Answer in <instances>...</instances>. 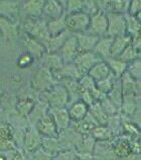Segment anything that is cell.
<instances>
[{
    "mask_svg": "<svg viewBox=\"0 0 141 160\" xmlns=\"http://www.w3.org/2000/svg\"><path fill=\"white\" fill-rule=\"evenodd\" d=\"M79 54V48L76 36H70L69 39L65 42L63 47L61 48V58L63 60L64 64H69V63L74 62L75 58Z\"/></svg>",
    "mask_w": 141,
    "mask_h": 160,
    "instance_id": "obj_9",
    "label": "cell"
},
{
    "mask_svg": "<svg viewBox=\"0 0 141 160\" xmlns=\"http://www.w3.org/2000/svg\"><path fill=\"white\" fill-rule=\"evenodd\" d=\"M49 112H51L52 121L57 127L61 129H65L68 127L70 123V117L68 109L66 108H48Z\"/></svg>",
    "mask_w": 141,
    "mask_h": 160,
    "instance_id": "obj_13",
    "label": "cell"
},
{
    "mask_svg": "<svg viewBox=\"0 0 141 160\" xmlns=\"http://www.w3.org/2000/svg\"><path fill=\"white\" fill-rule=\"evenodd\" d=\"M114 79H115V76L113 74H111L109 77H107L103 80H100V81H98V82H95L96 83V88L101 92V93L106 95L108 92L111 90Z\"/></svg>",
    "mask_w": 141,
    "mask_h": 160,
    "instance_id": "obj_31",
    "label": "cell"
},
{
    "mask_svg": "<svg viewBox=\"0 0 141 160\" xmlns=\"http://www.w3.org/2000/svg\"><path fill=\"white\" fill-rule=\"evenodd\" d=\"M64 87L68 92L70 104L80 100V85L78 80L73 79H64Z\"/></svg>",
    "mask_w": 141,
    "mask_h": 160,
    "instance_id": "obj_22",
    "label": "cell"
},
{
    "mask_svg": "<svg viewBox=\"0 0 141 160\" xmlns=\"http://www.w3.org/2000/svg\"><path fill=\"white\" fill-rule=\"evenodd\" d=\"M43 98L44 103L52 108H65L69 103V95L63 85H55L49 90L45 91Z\"/></svg>",
    "mask_w": 141,
    "mask_h": 160,
    "instance_id": "obj_2",
    "label": "cell"
},
{
    "mask_svg": "<svg viewBox=\"0 0 141 160\" xmlns=\"http://www.w3.org/2000/svg\"><path fill=\"white\" fill-rule=\"evenodd\" d=\"M107 27H108V22H107L106 14L104 12L99 10L95 14L90 16L89 27L87 28L86 32L99 38L100 36L106 35Z\"/></svg>",
    "mask_w": 141,
    "mask_h": 160,
    "instance_id": "obj_7",
    "label": "cell"
},
{
    "mask_svg": "<svg viewBox=\"0 0 141 160\" xmlns=\"http://www.w3.org/2000/svg\"><path fill=\"white\" fill-rule=\"evenodd\" d=\"M111 74H112L111 70L105 61L98 62L97 64L88 72V75L94 80L95 82H98V81H100V80H103L107 77H109Z\"/></svg>",
    "mask_w": 141,
    "mask_h": 160,
    "instance_id": "obj_19",
    "label": "cell"
},
{
    "mask_svg": "<svg viewBox=\"0 0 141 160\" xmlns=\"http://www.w3.org/2000/svg\"><path fill=\"white\" fill-rule=\"evenodd\" d=\"M24 28L30 37L40 42L41 44H44L51 38L48 32L47 22L44 19L30 18L24 23Z\"/></svg>",
    "mask_w": 141,
    "mask_h": 160,
    "instance_id": "obj_1",
    "label": "cell"
},
{
    "mask_svg": "<svg viewBox=\"0 0 141 160\" xmlns=\"http://www.w3.org/2000/svg\"><path fill=\"white\" fill-rule=\"evenodd\" d=\"M45 1H27L22 7L23 11L30 18H39L43 14V8Z\"/></svg>",
    "mask_w": 141,
    "mask_h": 160,
    "instance_id": "obj_25",
    "label": "cell"
},
{
    "mask_svg": "<svg viewBox=\"0 0 141 160\" xmlns=\"http://www.w3.org/2000/svg\"><path fill=\"white\" fill-rule=\"evenodd\" d=\"M82 5L83 1H68L67 5H65L67 10H66V14H72V13H77L82 10Z\"/></svg>",
    "mask_w": 141,
    "mask_h": 160,
    "instance_id": "obj_36",
    "label": "cell"
},
{
    "mask_svg": "<svg viewBox=\"0 0 141 160\" xmlns=\"http://www.w3.org/2000/svg\"><path fill=\"white\" fill-rule=\"evenodd\" d=\"M90 16L85 14L84 12H77V13L66 14L65 24L66 29L70 33H81L86 32L87 28L89 27Z\"/></svg>",
    "mask_w": 141,
    "mask_h": 160,
    "instance_id": "obj_3",
    "label": "cell"
},
{
    "mask_svg": "<svg viewBox=\"0 0 141 160\" xmlns=\"http://www.w3.org/2000/svg\"><path fill=\"white\" fill-rule=\"evenodd\" d=\"M99 102H100V106L103 109V112H105V115L108 117V116H113V115H116V112H117V108H116L113 103H112L109 99L107 98V96H104L102 99L99 100Z\"/></svg>",
    "mask_w": 141,
    "mask_h": 160,
    "instance_id": "obj_32",
    "label": "cell"
},
{
    "mask_svg": "<svg viewBox=\"0 0 141 160\" xmlns=\"http://www.w3.org/2000/svg\"><path fill=\"white\" fill-rule=\"evenodd\" d=\"M24 45H25V48L27 49L28 54L32 58H34V56L41 58L45 54L44 46L40 42H39L31 37H26V39L24 40Z\"/></svg>",
    "mask_w": 141,
    "mask_h": 160,
    "instance_id": "obj_21",
    "label": "cell"
},
{
    "mask_svg": "<svg viewBox=\"0 0 141 160\" xmlns=\"http://www.w3.org/2000/svg\"><path fill=\"white\" fill-rule=\"evenodd\" d=\"M113 43V38L110 37H104L103 39H99L96 46L94 48V53L100 57L102 60L105 59L107 60L108 58L111 57V47Z\"/></svg>",
    "mask_w": 141,
    "mask_h": 160,
    "instance_id": "obj_16",
    "label": "cell"
},
{
    "mask_svg": "<svg viewBox=\"0 0 141 160\" xmlns=\"http://www.w3.org/2000/svg\"><path fill=\"white\" fill-rule=\"evenodd\" d=\"M126 72L135 80H140V60L137 59L127 65Z\"/></svg>",
    "mask_w": 141,
    "mask_h": 160,
    "instance_id": "obj_33",
    "label": "cell"
},
{
    "mask_svg": "<svg viewBox=\"0 0 141 160\" xmlns=\"http://www.w3.org/2000/svg\"><path fill=\"white\" fill-rule=\"evenodd\" d=\"M81 11L89 16L95 14L97 11H99L97 2L96 1H83Z\"/></svg>",
    "mask_w": 141,
    "mask_h": 160,
    "instance_id": "obj_35",
    "label": "cell"
},
{
    "mask_svg": "<svg viewBox=\"0 0 141 160\" xmlns=\"http://www.w3.org/2000/svg\"><path fill=\"white\" fill-rule=\"evenodd\" d=\"M41 61L44 68L48 69L52 73H56L59 70L61 69V67L64 66V62L61 60V58L55 53H48L44 54L41 57Z\"/></svg>",
    "mask_w": 141,
    "mask_h": 160,
    "instance_id": "obj_15",
    "label": "cell"
},
{
    "mask_svg": "<svg viewBox=\"0 0 141 160\" xmlns=\"http://www.w3.org/2000/svg\"><path fill=\"white\" fill-rule=\"evenodd\" d=\"M66 13L57 19H52L48 22H47V28L49 37H55L57 35H60L61 32L66 31V24H65Z\"/></svg>",
    "mask_w": 141,
    "mask_h": 160,
    "instance_id": "obj_26",
    "label": "cell"
},
{
    "mask_svg": "<svg viewBox=\"0 0 141 160\" xmlns=\"http://www.w3.org/2000/svg\"><path fill=\"white\" fill-rule=\"evenodd\" d=\"M32 107H34V102H30V99H23L16 104V111H18L21 116H26L30 113Z\"/></svg>",
    "mask_w": 141,
    "mask_h": 160,
    "instance_id": "obj_34",
    "label": "cell"
},
{
    "mask_svg": "<svg viewBox=\"0 0 141 160\" xmlns=\"http://www.w3.org/2000/svg\"><path fill=\"white\" fill-rule=\"evenodd\" d=\"M108 27L106 32V37L116 38L126 33V18L125 14L109 12L106 13Z\"/></svg>",
    "mask_w": 141,
    "mask_h": 160,
    "instance_id": "obj_4",
    "label": "cell"
},
{
    "mask_svg": "<svg viewBox=\"0 0 141 160\" xmlns=\"http://www.w3.org/2000/svg\"><path fill=\"white\" fill-rule=\"evenodd\" d=\"M106 96L118 109L121 108V104L123 102V94H122L121 80H120V78L114 79L111 90L106 94Z\"/></svg>",
    "mask_w": 141,
    "mask_h": 160,
    "instance_id": "obj_18",
    "label": "cell"
},
{
    "mask_svg": "<svg viewBox=\"0 0 141 160\" xmlns=\"http://www.w3.org/2000/svg\"><path fill=\"white\" fill-rule=\"evenodd\" d=\"M120 80H121L123 98L140 96V80L133 79L127 72L120 77Z\"/></svg>",
    "mask_w": 141,
    "mask_h": 160,
    "instance_id": "obj_8",
    "label": "cell"
},
{
    "mask_svg": "<svg viewBox=\"0 0 141 160\" xmlns=\"http://www.w3.org/2000/svg\"><path fill=\"white\" fill-rule=\"evenodd\" d=\"M31 62H32V57L30 56V54H24L22 55L21 57L19 58V60H18V65L20 67H27V66H30L31 64Z\"/></svg>",
    "mask_w": 141,
    "mask_h": 160,
    "instance_id": "obj_38",
    "label": "cell"
},
{
    "mask_svg": "<svg viewBox=\"0 0 141 160\" xmlns=\"http://www.w3.org/2000/svg\"><path fill=\"white\" fill-rule=\"evenodd\" d=\"M103 61L100 57H98L94 52H80L75 58L74 64L76 65L81 75H86L97 64L98 62Z\"/></svg>",
    "mask_w": 141,
    "mask_h": 160,
    "instance_id": "obj_6",
    "label": "cell"
},
{
    "mask_svg": "<svg viewBox=\"0 0 141 160\" xmlns=\"http://www.w3.org/2000/svg\"><path fill=\"white\" fill-rule=\"evenodd\" d=\"M43 14L47 18H49L52 19H57L63 16L65 14L64 11V6L61 5L60 2L57 1H47L43 4Z\"/></svg>",
    "mask_w": 141,
    "mask_h": 160,
    "instance_id": "obj_17",
    "label": "cell"
},
{
    "mask_svg": "<svg viewBox=\"0 0 141 160\" xmlns=\"http://www.w3.org/2000/svg\"><path fill=\"white\" fill-rule=\"evenodd\" d=\"M70 36H72V33L66 29L63 32H61L60 35L51 37L43 44V46H45L44 48L48 51V53H55L57 51H59V50H61V48L63 47V45L65 44V42L67 41Z\"/></svg>",
    "mask_w": 141,
    "mask_h": 160,
    "instance_id": "obj_11",
    "label": "cell"
},
{
    "mask_svg": "<svg viewBox=\"0 0 141 160\" xmlns=\"http://www.w3.org/2000/svg\"><path fill=\"white\" fill-rule=\"evenodd\" d=\"M56 84H57V80L53 77L52 73L48 69L44 68V67L39 69V72L34 75L31 82L32 88L36 91H41V92H45L49 90Z\"/></svg>",
    "mask_w": 141,
    "mask_h": 160,
    "instance_id": "obj_5",
    "label": "cell"
},
{
    "mask_svg": "<svg viewBox=\"0 0 141 160\" xmlns=\"http://www.w3.org/2000/svg\"><path fill=\"white\" fill-rule=\"evenodd\" d=\"M17 4L16 1H0V16L6 18L15 15L17 13Z\"/></svg>",
    "mask_w": 141,
    "mask_h": 160,
    "instance_id": "obj_27",
    "label": "cell"
},
{
    "mask_svg": "<svg viewBox=\"0 0 141 160\" xmlns=\"http://www.w3.org/2000/svg\"><path fill=\"white\" fill-rule=\"evenodd\" d=\"M68 112L70 119L80 122L88 115L89 107L85 102H83L82 100H78V102L70 104V107L68 108Z\"/></svg>",
    "mask_w": 141,
    "mask_h": 160,
    "instance_id": "obj_14",
    "label": "cell"
},
{
    "mask_svg": "<svg viewBox=\"0 0 141 160\" xmlns=\"http://www.w3.org/2000/svg\"><path fill=\"white\" fill-rule=\"evenodd\" d=\"M55 78H61L64 79H73V80H80L82 77L81 73L79 72L78 68L74 63H69V64H64L61 69L56 73H52Z\"/></svg>",
    "mask_w": 141,
    "mask_h": 160,
    "instance_id": "obj_20",
    "label": "cell"
},
{
    "mask_svg": "<svg viewBox=\"0 0 141 160\" xmlns=\"http://www.w3.org/2000/svg\"><path fill=\"white\" fill-rule=\"evenodd\" d=\"M139 51H137L136 49H134L133 47L131 46V44L128 46V47L124 50V51L121 53V55L118 57V59H120L121 61L127 63V64H129V63L133 62L135 60H137L139 59Z\"/></svg>",
    "mask_w": 141,
    "mask_h": 160,
    "instance_id": "obj_30",
    "label": "cell"
},
{
    "mask_svg": "<svg viewBox=\"0 0 141 160\" xmlns=\"http://www.w3.org/2000/svg\"><path fill=\"white\" fill-rule=\"evenodd\" d=\"M75 36H76V39H77L79 53L80 52H93L97 42L99 41V39H100V38L93 36V35H90V33H87V32L77 33V35H75Z\"/></svg>",
    "mask_w": 141,
    "mask_h": 160,
    "instance_id": "obj_10",
    "label": "cell"
},
{
    "mask_svg": "<svg viewBox=\"0 0 141 160\" xmlns=\"http://www.w3.org/2000/svg\"><path fill=\"white\" fill-rule=\"evenodd\" d=\"M105 62L109 66L111 72L115 76V78H120L126 72L128 64L118 58H108L107 60H105Z\"/></svg>",
    "mask_w": 141,
    "mask_h": 160,
    "instance_id": "obj_23",
    "label": "cell"
},
{
    "mask_svg": "<svg viewBox=\"0 0 141 160\" xmlns=\"http://www.w3.org/2000/svg\"><path fill=\"white\" fill-rule=\"evenodd\" d=\"M131 40L132 37H130L128 33H124V35L113 38L110 58H118L124 50L131 44Z\"/></svg>",
    "mask_w": 141,
    "mask_h": 160,
    "instance_id": "obj_12",
    "label": "cell"
},
{
    "mask_svg": "<svg viewBox=\"0 0 141 160\" xmlns=\"http://www.w3.org/2000/svg\"><path fill=\"white\" fill-rule=\"evenodd\" d=\"M0 32L3 33L5 39L8 40H13L18 36L17 28L15 24L2 16H0Z\"/></svg>",
    "mask_w": 141,
    "mask_h": 160,
    "instance_id": "obj_24",
    "label": "cell"
},
{
    "mask_svg": "<svg viewBox=\"0 0 141 160\" xmlns=\"http://www.w3.org/2000/svg\"><path fill=\"white\" fill-rule=\"evenodd\" d=\"M126 18V33L130 37L139 36L140 32V22L139 19L136 18V16H131L129 14H125Z\"/></svg>",
    "mask_w": 141,
    "mask_h": 160,
    "instance_id": "obj_29",
    "label": "cell"
},
{
    "mask_svg": "<svg viewBox=\"0 0 141 160\" xmlns=\"http://www.w3.org/2000/svg\"><path fill=\"white\" fill-rule=\"evenodd\" d=\"M89 113L92 116L93 119L96 121V123L104 124L108 120V117L105 115V112H103L99 102H95L93 104H91L89 107Z\"/></svg>",
    "mask_w": 141,
    "mask_h": 160,
    "instance_id": "obj_28",
    "label": "cell"
},
{
    "mask_svg": "<svg viewBox=\"0 0 141 160\" xmlns=\"http://www.w3.org/2000/svg\"><path fill=\"white\" fill-rule=\"evenodd\" d=\"M141 2L140 1H132L130 2L129 5V10H128V13L131 16H136V14L140 13V8H141Z\"/></svg>",
    "mask_w": 141,
    "mask_h": 160,
    "instance_id": "obj_37",
    "label": "cell"
}]
</instances>
